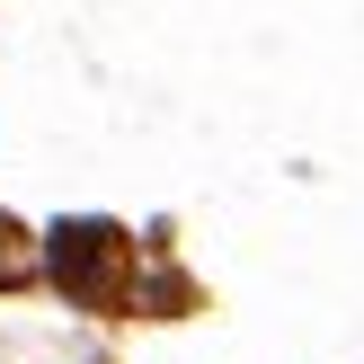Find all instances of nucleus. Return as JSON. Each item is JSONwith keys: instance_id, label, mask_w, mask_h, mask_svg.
<instances>
[{"instance_id": "1", "label": "nucleus", "mask_w": 364, "mask_h": 364, "mask_svg": "<svg viewBox=\"0 0 364 364\" xmlns=\"http://www.w3.org/2000/svg\"><path fill=\"white\" fill-rule=\"evenodd\" d=\"M45 276L80 311H124L134 302V240L116 223H53L45 231Z\"/></svg>"}, {"instance_id": "2", "label": "nucleus", "mask_w": 364, "mask_h": 364, "mask_svg": "<svg viewBox=\"0 0 364 364\" xmlns=\"http://www.w3.org/2000/svg\"><path fill=\"white\" fill-rule=\"evenodd\" d=\"M27 267H36V258H27V231L0 213V284H27Z\"/></svg>"}]
</instances>
